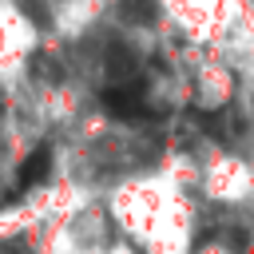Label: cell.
I'll return each mask as SVG.
<instances>
[{"label": "cell", "instance_id": "cell-1", "mask_svg": "<svg viewBox=\"0 0 254 254\" xmlns=\"http://www.w3.org/2000/svg\"><path fill=\"white\" fill-rule=\"evenodd\" d=\"M48 171H52V147H36L24 163H20V190H28V187H36V183H44L48 179Z\"/></svg>", "mask_w": 254, "mask_h": 254}]
</instances>
